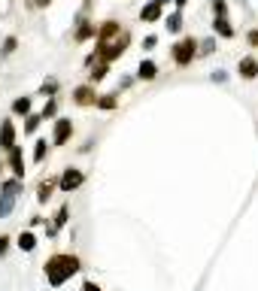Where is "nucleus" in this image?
<instances>
[{
  "label": "nucleus",
  "instance_id": "f257e3e1",
  "mask_svg": "<svg viewBox=\"0 0 258 291\" xmlns=\"http://www.w3.org/2000/svg\"><path fill=\"white\" fill-rule=\"evenodd\" d=\"M125 46H128V33H122L116 21H106V24L100 27V43H97V55H100L103 61H116V58H119V55L125 52Z\"/></svg>",
  "mask_w": 258,
  "mask_h": 291
},
{
  "label": "nucleus",
  "instance_id": "f03ea898",
  "mask_svg": "<svg viewBox=\"0 0 258 291\" xmlns=\"http://www.w3.org/2000/svg\"><path fill=\"white\" fill-rule=\"evenodd\" d=\"M73 273H79V258L76 255H52V258L46 261V279L49 285H64Z\"/></svg>",
  "mask_w": 258,
  "mask_h": 291
},
{
  "label": "nucleus",
  "instance_id": "7ed1b4c3",
  "mask_svg": "<svg viewBox=\"0 0 258 291\" xmlns=\"http://www.w3.org/2000/svg\"><path fill=\"white\" fill-rule=\"evenodd\" d=\"M195 55H198V40H195V36H186V40H179V43L173 46V61H176L179 67H189Z\"/></svg>",
  "mask_w": 258,
  "mask_h": 291
},
{
  "label": "nucleus",
  "instance_id": "20e7f679",
  "mask_svg": "<svg viewBox=\"0 0 258 291\" xmlns=\"http://www.w3.org/2000/svg\"><path fill=\"white\" fill-rule=\"evenodd\" d=\"M82 182H85L82 170H73V167H70V170H64V176L58 179V185H61V188H64V191L70 194V191H76V188L82 185Z\"/></svg>",
  "mask_w": 258,
  "mask_h": 291
},
{
  "label": "nucleus",
  "instance_id": "39448f33",
  "mask_svg": "<svg viewBox=\"0 0 258 291\" xmlns=\"http://www.w3.org/2000/svg\"><path fill=\"white\" fill-rule=\"evenodd\" d=\"M70 134H73V125H70V119H58V122H55V134H52V143H55V146H64Z\"/></svg>",
  "mask_w": 258,
  "mask_h": 291
},
{
  "label": "nucleus",
  "instance_id": "423d86ee",
  "mask_svg": "<svg viewBox=\"0 0 258 291\" xmlns=\"http://www.w3.org/2000/svg\"><path fill=\"white\" fill-rule=\"evenodd\" d=\"M73 100H76L79 106H91V103L97 100V94H94V88H91V85H79L76 91H73Z\"/></svg>",
  "mask_w": 258,
  "mask_h": 291
},
{
  "label": "nucleus",
  "instance_id": "0eeeda50",
  "mask_svg": "<svg viewBox=\"0 0 258 291\" xmlns=\"http://www.w3.org/2000/svg\"><path fill=\"white\" fill-rule=\"evenodd\" d=\"M0 146H3V149H12V146H15V128H12V122L0 125Z\"/></svg>",
  "mask_w": 258,
  "mask_h": 291
},
{
  "label": "nucleus",
  "instance_id": "6e6552de",
  "mask_svg": "<svg viewBox=\"0 0 258 291\" xmlns=\"http://www.w3.org/2000/svg\"><path fill=\"white\" fill-rule=\"evenodd\" d=\"M237 70H240L243 79H255V76H258V61H255V58H240V67H237Z\"/></svg>",
  "mask_w": 258,
  "mask_h": 291
},
{
  "label": "nucleus",
  "instance_id": "1a4fd4ad",
  "mask_svg": "<svg viewBox=\"0 0 258 291\" xmlns=\"http://www.w3.org/2000/svg\"><path fill=\"white\" fill-rule=\"evenodd\" d=\"M9 164H12V173L21 179V176H24V158H21V149H18V146H12V149H9Z\"/></svg>",
  "mask_w": 258,
  "mask_h": 291
},
{
  "label": "nucleus",
  "instance_id": "9d476101",
  "mask_svg": "<svg viewBox=\"0 0 258 291\" xmlns=\"http://www.w3.org/2000/svg\"><path fill=\"white\" fill-rule=\"evenodd\" d=\"M137 76H140V79H146V82H152V79L158 76V67H155L152 61H140V67H137Z\"/></svg>",
  "mask_w": 258,
  "mask_h": 291
},
{
  "label": "nucleus",
  "instance_id": "9b49d317",
  "mask_svg": "<svg viewBox=\"0 0 258 291\" xmlns=\"http://www.w3.org/2000/svg\"><path fill=\"white\" fill-rule=\"evenodd\" d=\"M67 215H70V206L64 203V206H61V209L55 212V222H52V228H49V234H52V237H55V234H58V231H61V228L67 225Z\"/></svg>",
  "mask_w": 258,
  "mask_h": 291
},
{
  "label": "nucleus",
  "instance_id": "f8f14e48",
  "mask_svg": "<svg viewBox=\"0 0 258 291\" xmlns=\"http://www.w3.org/2000/svg\"><path fill=\"white\" fill-rule=\"evenodd\" d=\"M140 18H143V21H158V18H161V3H155V0H152L149 6H143Z\"/></svg>",
  "mask_w": 258,
  "mask_h": 291
},
{
  "label": "nucleus",
  "instance_id": "ddd939ff",
  "mask_svg": "<svg viewBox=\"0 0 258 291\" xmlns=\"http://www.w3.org/2000/svg\"><path fill=\"white\" fill-rule=\"evenodd\" d=\"M12 206H15V194H0V218H6L9 212H12Z\"/></svg>",
  "mask_w": 258,
  "mask_h": 291
},
{
  "label": "nucleus",
  "instance_id": "4468645a",
  "mask_svg": "<svg viewBox=\"0 0 258 291\" xmlns=\"http://www.w3.org/2000/svg\"><path fill=\"white\" fill-rule=\"evenodd\" d=\"M18 249H24V252H33V249H36V237H33L30 231L18 234Z\"/></svg>",
  "mask_w": 258,
  "mask_h": 291
},
{
  "label": "nucleus",
  "instance_id": "2eb2a0df",
  "mask_svg": "<svg viewBox=\"0 0 258 291\" xmlns=\"http://www.w3.org/2000/svg\"><path fill=\"white\" fill-rule=\"evenodd\" d=\"M213 27H216V30H219V33H222V36H234V27H231V24H228V18H225V15H219V18H216V24H213Z\"/></svg>",
  "mask_w": 258,
  "mask_h": 291
},
{
  "label": "nucleus",
  "instance_id": "dca6fc26",
  "mask_svg": "<svg viewBox=\"0 0 258 291\" xmlns=\"http://www.w3.org/2000/svg\"><path fill=\"white\" fill-rule=\"evenodd\" d=\"M52 191H55V182H43V185H40V191H36V200H40V203H46V200L52 197Z\"/></svg>",
  "mask_w": 258,
  "mask_h": 291
},
{
  "label": "nucleus",
  "instance_id": "f3484780",
  "mask_svg": "<svg viewBox=\"0 0 258 291\" xmlns=\"http://www.w3.org/2000/svg\"><path fill=\"white\" fill-rule=\"evenodd\" d=\"M12 113H18V116H27V113H30V97H18V100L12 103Z\"/></svg>",
  "mask_w": 258,
  "mask_h": 291
},
{
  "label": "nucleus",
  "instance_id": "a211bd4d",
  "mask_svg": "<svg viewBox=\"0 0 258 291\" xmlns=\"http://www.w3.org/2000/svg\"><path fill=\"white\" fill-rule=\"evenodd\" d=\"M100 109H116V94H103V97H97L94 100Z\"/></svg>",
  "mask_w": 258,
  "mask_h": 291
},
{
  "label": "nucleus",
  "instance_id": "6ab92c4d",
  "mask_svg": "<svg viewBox=\"0 0 258 291\" xmlns=\"http://www.w3.org/2000/svg\"><path fill=\"white\" fill-rule=\"evenodd\" d=\"M3 191H6V194H18V191H21V179L15 176V179H9V182H3Z\"/></svg>",
  "mask_w": 258,
  "mask_h": 291
},
{
  "label": "nucleus",
  "instance_id": "aec40b11",
  "mask_svg": "<svg viewBox=\"0 0 258 291\" xmlns=\"http://www.w3.org/2000/svg\"><path fill=\"white\" fill-rule=\"evenodd\" d=\"M167 30H173V33L182 30V15H179V12H173V15L167 18Z\"/></svg>",
  "mask_w": 258,
  "mask_h": 291
},
{
  "label": "nucleus",
  "instance_id": "412c9836",
  "mask_svg": "<svg viewBox=\"0 0 258 291\" xmlns=\"http://www.w3.org/2000/svg\"><path fill=\"white\" fill-rule=\"evenodd\" d=\"M46 152H49V143H46V140H40V143H36L33 158H36V161H43V158H46Z\"/></svg>",
  "mask_w": 258,
  "mask_h": 291
},
{
  "label": "nucleus",
  "instance_id": "4be33fe9",
  "mask_svg": "<svg viewBox=\"0 0 258 291\" xmlns=\"http://www.w3.org/2000/svg\"><path fill=\"white\" fill-rule=\"evenodd\" d=\"M91 33H94V27H91L88 21H82V27L76 30V40H88V36H91Z\"/></svg>",
  "mask_w": 258,
  "mask_h": 291
},
{
  "label": "nucleus",
  "instance_id": "5701e85b",
  "mask_svg": "<svg viewBox=\"0 0 258 291\" xmlns=\"http://www.w3.org/2000/svg\"><path fill=\"white\" fill-rule=\"evenodd\" d=\"M40 122H43V116H27V125H24V131H27V134H33L36 128H40Z\"/></svg>",
  "mask_w": 258,
  "mask_h": 291
},
{
  "label": "nucleus",
  "instance_id": "b1692460",
  "mask_svg": "<svg viewBox=\"0 0 258 291\" xmlns=\"http://www.w3.org/2000/svg\"><path fill=\"white\" fill-rule=\"evenodd\" d=\"M103 76H106V64H97V67L91 70V82H100Z\"/></svg>",
  "mask_w": 258,
  "mask_h": 291
},
{
  "label": "nucleus",
  "instance_id": "393cba45",
  "mask_svg": "<svg viewBox=\"0 0 258 291\" xmlns=\"http://www.w3.org/2000/svg\"><path fill=\"white\" fill-rule=\"evenodd\" d=\"M55 109H58V103H55V100H49V103H46V109H43V119H46V116H55Z\"/></svg>",
  "mask_w": 258,
  "mask_h": 291
},
{
  "label": "nucleus",
  "instance_id": "a878e982",
  "mask_svg": "<svg viewBox=\"0 0 258 291\" xmlns=\"http://www.w3.org/2000/svg\"><path fill=\"white\" fill-rule=\"evenodd\" d=\"M12 49H15V36H9V40H6V43H3V55H9V52H12Z\"/></svg>",
  "mask_w": 258,
  "mask_h": 291
},
{
  "label": "nucleus",
  "instance_id": "bb28decb",
  "mask_svg": "<svg viewBox=\"0 0 258 291\" xmlns=\"http://www.w3.org/2000/svg\"><path fill=\"white\" fill-rule=\"evenodd\" d=\"M213 6H216V15H225V3H222V0H213Z\"/></svg>",
  "mask_w": 258,
  "mask_h": 291
},
{
  "label": "nucleus",
  "instance_id": "cd10ccee",
  "mask_svg": "<svg viewBox=\"0 0 258 291\" xmlns=\"http://www.w3.org/2000/svg\"><path fill=\"white\" fill-rule=\"evenodd\" d=\"M225 79H228L225 70H216V73H213V82H225Z\"/></svg>",
  "mask_w": 258,
  "mask_h": 291
},
{
  "label": "nucleus",
  "instance_id": "c85d7f7f",
  "mask_svg": "<svg viewBox=\"0 0 258 291\" xmlns=\"http://www.w3.org/2000/svg\"><path fill=\"white\" fill-rule=\"evenodd\" d=\"M55 88H58V85H55V79H49V82L43 85V91H46V94H55Z\"/></svg>",
  "mask_w": 258,
  "mask_h": 291
},
{
  "label": "nucleus",
  "instance_id": "c756f323",
  "mask_svg": "<svg viewBox=\"0 0 258 291\" xmlns=\"http://www.w3.org/2000/svg\"><path fill=\"white\" fill-rule=\"evenodd\" d=\"M6 249H9V237H0V255H6Z\"/></svg>",
  "mask_w": 258,
  "mask_h": 291
},
{
  "label": "nucleus",
  "instance_id": "7c9ffc66",
  "mask_svg": "<svg viewBox=\"0 0 258 291\" xmlns=\"http://www.w3.org/2000/svg\"><path fill=\"white\" fill-rule=\"evenodd\" d=\"M249 46H258V30H252V33H249Z\"/></svg>",
  "mask_w": 258,
  "mask_h": 291
},
{
  "label": "nucleus",
  "instance_id": "2f4dec72",
  "mask_svg": "<svg viewBox=\"0 0 258 291\" xmlns=\"http://www.w3.org/2000/svg\"><path fill=\"white\" fill-rule=\"evenodd\" d=\"M82 291H100V288H97L94 282H85V285H82Z\"/></svg>",
  "mask_w": 258,
  "mask_h": 291
},
{
  "label": "nucleus",
  "instance_id": "473e14b6",
  "mask_svg": "<svg viewBox=\"0 0 258 291\" xmlns=\"http://www.w3.org/2000/svg\"><path fill=\"white\" fill-rule=\"evenodd\" d=\"M173 3H176V6L182 9V6H186V3H189V0H173Z\"/></svg>",
  "mask_w": 258,
  "mask_h": 291
},
{
  "label": "nucleus",
  "instance_id": "72a5a7b5",
  "mask_svg": "<svg viewBox=\"0 0 258 291\" xmlns=\"http://www.w3.org/2000/svg\"><path fill=\"white\" fill-rule=\"evenodd\" d=\"M49 3V0H36V6H46Z\"/></svg>",
  "mask_w": 258,
  "mask_h": 291
},
{
  "label": "nucleus",
  "instance_id": "f704fd0d",
  "mask_svg": "<svg viewBox=\"0 0 258 291\" xmlns=\"http://www.w3.org/2000/svg\"><path fill=\"white\" fill-rule=\"evenodd\" d=\"M155 3H161V6H164V3H167V0H155Z\"/></svg>",
  "mask_w": 258,
  "mask_h": 291
}]
</instances>
